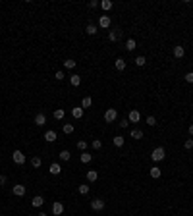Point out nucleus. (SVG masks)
I'll return each instance as SVG.
<instances>
[{
	"instance_id": "obj_1",
	"label": "nucleus",
	"mask_w": 193,
	"mask_h": 216,
	"mask_svg": "<svg viewBox=\"0 0 193 216\" xmlns=\"http://www.w3.org/2000/svg\"><path fill=\"white\" fill-rule=\"evenodd\" d=\"M164 156H166V150H164L162 147H156V149H153L151 158H153L155 162H160V160H164Z\"/></svg>"
},
{
	"instance_id": "obj_2",
	"label": "nucleus",
	"mask_w": 193,
	"mask_h": 216,
	"mask_svg": "<svg viewBox=\"0 0 193 216\" xmlns=\"http://www.w3.org/2000/svg\"><path fill=\"white\" fill-rule=\"evenodd\" d=\"M116 118H118L116 108H108V110L104 112V122H106V124H112V122H116Z\"/></svg>"
},
{
	"instance_id": "obj_3",
	"label": "nucleus",
	"mask_w": 193,
	"mask_h": 216,
	"mask_svg": "<svg viewBox=\"0 0 193 216\" xmlns=\"http://www.w3.org/2000/svg\"><path fill=\"white\" fill-rule=\"evenodd\" d=\"M12 160L21 166V164H25V160H27V158H25V154L21 153V150H14V153H12Z\"/></svg>"
},
{
	"instance_id": "obj_4",
	"label": "nucleus",
	"mask_w": 193,
	"mask_h": 216,
	"mask_svg": "<svg viewBox=\"0 0 193 216\" xmlns=\"http://www.w3.org/2000/svg\"><path fill=\"white\" fill-rule=\"evenodd\" d=\"M12 193H14L16 197H23V195H25V185H21V183L14 185V187H12Z\"/></svg>"
},
{
	"instance_id": "obj_5",
	"label": "nucleus",
	"mask_w": 193,
	"mask_h": 216,
	"mask_svg": "<svg viewBox=\"0 0 193 216\" xmlns=\"http://www.w3.org/2000/svg\"><path fill=\"white\" fill-rule=\"evenodd\" d=\"M91 208H93V210H103V208H104V201L103 199H93L91 201Z\"/></svg>"
},
{
	"instance_id": "obj_6",
	"label": "nucleus",
	"mask_w": 193,
	"mask_h": 216,
	"mask_svg": "<svg viewBox=\"0 0 193 216\" xmlns=\"http://www.w3.org/2000/svg\"><path fill=\"white\" fill-rule=\"evenodd\" d=\"M127 120H130V124H137V122L141 120V114H139V110H131L130 114H127Z\"/></svg>"
},
{
	"instance_id": "obj_7",
	"label": "nucleus",
	"mask_w": 193,
	"mask_h": 216,
	"mask_svg": "<svg viewBox=\"0 0 193 216\" xmlns=\"http://www.w3.org/2000/svg\"><path fill=\"white\" fill-rule=\"evenodd\" d=\"M42 205H45V199H42L41 195H35V197L31 199V206H33V208H41Z\"/></svg>"
},
{
	"instance_id": "obj_8",
	"label": "nucleus",
	"mask_w": 193,
	"mask_h": 216,
	"mask_svg": "<svg viewBox=\"0 0 193 216\" xmlns=\"http://www.w3.org/2000/svg\"><path fill=\"white\" fill-rule=\"evenodd\" d=\"M62 212H64V205L60 203V201H56V203L52 205V214L54 216H60Z\"/></svg>"
},
{
	"instance_id": "obj_9",
	"label": "nucleus",
	"mask_w": 193,
	"mask_h": 216,
	"mask_svg": "<svg viewBox=\"0 0 193 216\" xmlns=\"http://www.w3.org/2000/svg\"><path fill=\"white\" fill-rule=\"evenodd\" d=\"M120 37H122V31H120V29H112V31L108 33V39H110L112 42H116Z\"/></svg>"
},
{
	"instance_id": "obj_10",
	"label": "nucleus",
	"mask_w": 193,
	"mask_h": 216,
	"mask_svg": "<svg viewBox=\"0 0 193 216\" xmlns=\"http://www.w3.org/2000/svg\"><path fill=\"white\" fill-rule=\"evenodd\" d=\"M45 124H46V116H45L42 112H41V114H37V116H35V126H39V127H41V126H45Z\"/></svg>"
},
{
	"instance_id": "obj_11",
	"label": "nucleus",
	"mask_w": 193,
	"mask_h": 216,
	"mask_svg": "<svg viewBox=\"0 0 193 216\" xmlns=\"http://www.w3.org/2000/svg\"><path fill=\"white\" fill-rule=\"evenodd\" d=\"M70 83L74 85V87H79V85H81V75H77V74L70 75Z\"/></svg>"
},
{
	"instance_id": "obj_12",
	"label": "nucleus",
	"mask_w": 193,
	"mask_h": 216,
	"mask_svg": "<svg viewBox=\"0 0 193 216\" xmlns=\"http://www.w3.org/2000/svg\"><path fill=\"white\" fill-rule=\"evenodd\" d=\"M71 116H74L75 120H79V118H83V108L81 106H75L74 110H71Z\"/></svg>"
},
{
	"instance_id": "obj_13",
	"label": "nucleus",
	"mask_w": 193,
	"mask_h": 216,
	"mask_svg": "<svg viewBox=\"0 0 193 216\" xmlns=\"http://www.w3.org/2000/svg\"><path fill=\"white\" fill-rule=\"evenodd\" d=\"M45 141L46 143H54L56 141V131H52V129H50V131H46L45 133Z\"/></svg>"
},
{
	"instance_id": "obj_14",
	"label": "nucleus",
	"mask_w": 193,
	"mask_h": 216,
	"mask_svg": "<svg viewBox=\"0 0 193 216\" xmlns=\"http://www.w3.org/2000/svg\"><path fill=\"white\" fill-rule=\"evenodd\" d=\"M183 54H185V50H183V46H174V58H183Z\"/></svg>"
},
{
	"instance_id": "obj_15",
	"label": "nucleus",
	"mask_w": 193,
	"mask_h": 216,
	"mask_svg": "<svg viewBox=\"0 0 193 216\" xmlns=\"http://www.w3.org/2000/svg\"><path fill=\"white\" fill-rule=\"evenodd\" d=\"M99 25L104 27V29H106V27H110V18H108V16H101V19H99Z\"/></svg>"
},
{
	"instance_id": "obj_16",
	"label": "nucleus",
	"mask_w": 193,
	"mask_h": 216,
	"mask_svg": "<svg viewBox=\"0 0 193 216\" xmlns=\"http://www.w3.org/2000/svg\"><path fill=\"white\" fill-rule=\"evenodd\" d=\"M97 178H99V174H97V170H89V172H87V182H89V183H93V182H97Z\"/></svg>"
},
{
	"instance_id": "obj_17",
	"label": "nucleus",
	"mask_w": 193,
	"mask_h": 216,
	"mask_svg": "<svg viewBox=\"0 0 193 216\" xmlns=\"http://www.w3.org/2000/svg\"><path fill=\"white\" fill-rule=\"evenodd\" d=\"M114 64H116V70L118 71H124L126 70V60L124 58H116V62H114Z\"/></svg>"
},
{
	"instance_id": "obj_18",
	"label": "nucleus",
	"mask_w": 193,
	"mask_h": 216,
	"mask_svg": "<svg viewBox=\"0 0 193 216\" xmlns=\"http://www.w3.org/2000/svg\"><path fill=\"white\" fill-rule=\"evenodd\" d=\"M112 143H114V145H116V147H124V143H126V139L122 137V135H116V137H114V139H112Z\"/></svg>"
},
{
	"instance_id": "obj_19",
	"label": "nucleus",
	"mask_w": 193,
	"mask_h": 216,
	"mask_svg": "<svg viewBox=\"0 0 193 216\" xmlns=\"http://www.w3.org/2000/svg\"><path fill=\"white\" fill-rule=\"evenodd\" d=\"M60 172H62L60 164H56V162H54V164H50V174H52V176H58Z\"/></svg>"
},
{
	"instance_id": "obj_20",
	"label": "nucleus",
	"mask_w": 193,
	"mask_h": 216,
	"mask_svg": "<svg viewBox=\"0 0 193 216\" xmlns=\"http://www.w3.org/2000/svg\"><path fill=\"white\" fill-rule=\"evenodd\" d=\"M135 46H137V42H135L133 39H127L126 41V50H130V52H131V50H135Z\"/></svg>"
},
{
	"instance_id": "obj_21",
	"label": "nucleus",
	"mask_w": 193,
	"mask_h": 216,
	"mask_svg": "<svg viewBox=\"0 0 193 216\" xmlns=\"http://www.w3.org/2000/svg\"><path fill=\"white\" fill-rule=\"evenodd\" d=\"M62 131L66 133V135L74 133V124H64V126H62Z\"/></svg>"
},
{
	"instance_id": "obj_22",
	"label": "nucleus",
	"mask_w": 193,
	"mask_h": 216,
	"mask_svg": "<svg viewBox=\"0 0 193 216\" xmlns=\"http://www.w3.org/2000/svg\"><path fill=\"white\" fill-rule=\"evenodd\" d=\"M85 31H87V35H97V25L95 23H89L87 27H85Z\"/></svg>"
},
{
	"instance_id": "obj_23",
	"label": "nucleus",
	"mask_w": 193,
	"mask_h": 216,
	"mask_svg": "<svg viewBox=\"0 0 193 216\" xmlns=\"http://www.w3.org/2000/svg\"><path fill=\"white\" fill-rule=\"evenodd\" d=\"M160 174H162V172H160V168H159V166H153V168H151V178H155V179H156V178H160Z\"/></svg>"
},
{
	"instance_id": "obj_24",
	"label": "nucleus",
	"mask_w": 193,
	"mask_h": 216,
	"mask_svg": "<svg viewBox=\"0 0 193 216\" xmlns=\"http://www.w3.org/2000/svg\"><path fill=\"white\" fill-rule=\"evenodd\" d=\"M41 164H42V160H41L39 156H33V158H31V166H33V168H41Z\"/></svg>"
},
{
	"instance_id": "obj_25",
	"label": "nucleus",
	"mask_w": 193,
	"mask_h": 216,
	"mask_svg": "<svg viewBox=\"0 0 193 216\" xmlns=\"http://www.w3.org/2000/svg\"><path fill=\"white\" fill-rule=\"evenodd\" d=\"M58 156H60V160H62V162H68L71 154H70V150H62V153H60Z\"/></svg>"
},
{
	"instance_id": "obj_26",
	"label": "nucleus",
	"mask_w": 193,
	"mask_h": 216,
	"mask_svg": "<svg viewBox=\"0 0 193 216\" xmlns=\"http://www.w3.org/2000/svg\"><path fill=\"white\" fill-rule=\"evenodd\" d=\"M91 158H93V156L87 153V150H85V153H81V162H83V164H89V162H91Z\"/></svg>"
},
{
	"instance_id": "obj_27",
	"label": "nucleus",
	"mask_w": 193,
	"mask_h": 216,
	"mask_svg": "<svg viewBox=\"0 0 193 216\" xmlns=\"http://www.w3.org/2000/svg\"><path fill=\"white\" fill-rule=\"evenodd\" d=\"M89 189H91V187H89L87 183H83V185H79V187H77V191H79L81 195H87V193H89Z\"/></svg>"
},
{
	"instance_id": "obj_28",
	"label": "nucleus",
	"mask_w": 193,
	"mask_h": 216,
	"mask_svg": "<svg viewBox=\"0 0 193 216\" xmlns=\"http://www.w3.org/2000/svg\"><path fill=\"white\" fill-rule=\"evenodd\" d=\"M64 116H66V112H64V108H58V110H54V118H56V120H62Z\"/></svg>"
},
{
	"instance_id": "obj_29",
	"label": "nucleus",
	"mask_w": 193,
	"mask_h": 216,
	"mask_svg": "<svg viewBox=\"0 0 193 216\" xmlns=\"http://www.w3.org/2000/svg\"><path fill=\"white\" fill-rule=\"evenodd\" d=\"M91 147L95 149V150H99V149H103V141L101 139H93V143H91Z\"/></svg>"
},
{
	"instance_id": "obj_30",
	"label": "nucleus",
	"mask_w": 193,
	"mask_h": 216,
	"mask_svg": "<svg viewBox=\"0 0 193 216\" xmlns=\"http://www.w3.org/2000/svg\"><path fill=\"white\" fill-rule=\"evenodd\" d=\"M64 66H66V70H74V68H75V60H71V58H68L66 62H64Z\"/></svg>"
},
{
	"instance_id": "obj_31",
	"label": "nucleus",
	"mask_w": 193,
	"mask_h": 216,
	"mask_svg": "<svg viewBox=\"0 0 193 216\" xmlns=\"http://www.w3.org/2000/svg\"><path fill=\"white\" fill-rule=\"evenodd\" d=\"M101 8H103V10H112V2H110V0H103V2H101Z\"/></svg>"
},
{
	"instance_id": "obj_32",
	"label": "nucleus",
	"mask_w": 193,
	"mask_h": 216,
	"mask_svg": "<svg viewBox=\"0 0 193 216\" xmlns=\"http://www.w3.org/2000/svg\"><path fill=\"white\" fill-rule=\"evenodd\" d=\"M131 137H133V139H143V131H141V129H133V131H131Z\"/></svg>"
},
{
	"instance_id": "obj_33",
	"label": "nucleus",
	"mask_w": 193,
	"mask_h": 216,
	"mask_svg": "<svg viewBox=\"0 0 193 216\" xmlns=\"http://www.w3.org/2000/svg\"><path fill=\"white\" fill-rule=\"evenodd\" d=\"M145 64H147L145 56H137V58H135V66H145Z\"/></svg>"
},
{
	"instance_id": "obj_34",
	"label": "nucleus",
	"mask_w": 193,
	"mask_h": 216,
	"mask_svg": "<svg viewBox=\"0 0 193 216\" xmlns=\"http://www.w3.org/2000/svg\"><path fill=\"white\" fill-rule=\"evenodd\" d=\"M91 102H93L91 97H85V98L81 100V108H89V106H91Z\"/></svg>"
},
{
	"instance_id": "obj_35",
	"label": "nucleus",
	"mask_w": 193,
	"mask_h": 216,
	"mask_svg": "<svg viewBox=\"0 0 193 216\" xmlns=\"http://www.w3.org/2000/svg\"><path fill=\"white\" fill-rule=\"evenodd\" d=\"M77 149H79L81 153H85V150H87V143H85V141H77Z\"/></svg>"
},
{
	"instance_id": "obj_36",
	"label": "nucleus",
	"mask_w": 193,
	"mask_h": 216,
	"mask_svg": "<svg viewBox=\"0 0 193 216\" xmlns=\"http://www.w3.org/2000/svg\"><path fill=\"white\" fill-rule=\"evenodd\" d=\"M120 127H122V129H126L127 126H130V120H127V118H124V120H120V124H118Z\"/></svg>"
},
{
	"instance_id": "obj_37",
	"label": "nucleus",
	"mask_w": 193,
	"mask_h": 216,
	"mask_svg": "<svg viewBox=\"0 0 193 216\" xmlns=\"http://www.w3.org/2000/svg\"><path fill=\"white\" fill-rule=\"evenodd\" d=\"M147 126H151V127L156 126V118H155V116H149V118H147Z\"/></svg>"
},
{
	"instance_id": "obj_38",
	"label": "nucleus",
	"mask_w": 193,
	"mask_h": 216,
	"mask_svg": "<svg viewBox=\"0 0 193 216\" xmlns=\"http://www.w3.org/2000/svg\"><path fill=\"white\" fill-rule=\"evenodd\" d=\"M183 147L187 149V150H191L193 149V139H185V143H183Z\"/></svg>"
},
{
	"instance_id": "obj_39",
	"label": "nucleus",
	"mask_w": 193,
	"mask_h": 216,
	"mask_svg": "<svg viewBox=\"0 0 193 216\" xmlns=\"http://www.w3.org/2000/svg\"><path fill=\"white\" fill-rule=\"evenodd\" d=\"M64 77H66V75H64V71H56V74H54V79H58V81H62Z\"/></svg>"
},
{
	"instance_id": "obj_40",
	"label": "nucleus",
	"mask_w": 193,
	"mask_h": 216,
	"mask_svg": "<svg viewBox=\"0 0 193 216\" xmlns=\"http://www.w3.org/2000/svg\"><path fill=\"white\" fill-rule=\"evenodd\" d=\"M185 81H187V83H193V71H189V74H185Z\"/></svg>"
},
{
	"instance_id": "obj_41",
	"label": "nucleus",
	"mask_w": 193,
	"mask_h": 216,
	"mask_svg": "<svg viewBox=\"0 0 193 216\" xmlns=\"http://www.w3.org/2000/svg\"><path fill=\"white\" fill-rule=\"evenodd\" d=\"M97 6H101V2H97V0H91L89 2V8H97Z\"/></svg>"
},
{
	"instance_id": "obj_42",
	"label": "nucleus",
	"mask_w": 193,
	"mask_h": 216,
	"mask_svg": "<svg viewBox=\"0 0 193 216\" xmlns=\"http://www.w3.org/2000/svg\"><path fill=\"white\" fill-rule=\"evenodd\" d=\"M6 183V176H0V185H4Z\"/></svg>"
},
{
	"instance_id": "obj_43",
	"label": "nucleus",
	"mask_w": 193,
	"mask_h": 216,
	"mask_svg": "<svg viewBox=\"0 0 193 216\" xmlns=\"http://www.w3.org/2000/svg\"><path fill=\"white\" fill-rule=\"evenodd\" d=\"M189 137H193V124H189Z\"/></svg>"
},
{
	"instance_id": "obj_44",
	"label": "nucleus",
	"mask_w": 193,
	"mask_h": 216,
	"mask_svg": "<svg viewBox=\"0 0 193 216\" xmlns=\"http://www.w3.org/2000/svg\"><path fill=\"white\" fill-rule=\"evenodd\" d=\"M37 216H48V214H46V212H39Z\"/></svg>"
}]
</instances>
